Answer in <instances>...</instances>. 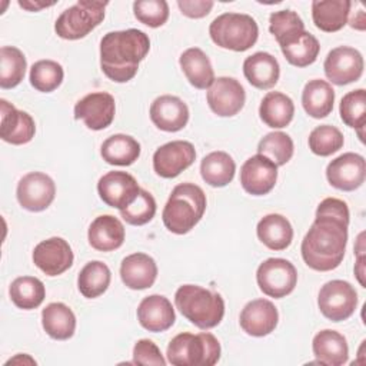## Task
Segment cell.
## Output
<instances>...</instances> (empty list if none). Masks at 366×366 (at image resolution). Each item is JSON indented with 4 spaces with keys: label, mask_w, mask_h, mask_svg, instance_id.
<instances>
[{
    "label": "cell",
    "mask_w": 366,
    "mask_h": 366,
    "mask_svg": "<svg viewBox=\"0 0 366 366\" xmlns=\"http://www.w3.org/2000/svg\"><path fill=\"white\" fill-rule=\"evenodd\" d=\"M213 1L210 0H179L177 6L182 14L190 19H202L210 13L213 9Z\"/></svg>",
    "instance_id": "47"
},
{
    "label": "cell",
    "mask_w": 366,
    "mask_h": 366,
    "mask_svg": "<svg viewBox=\"0 0 366 366\" xmlns=\"http://www.w3.org/2000/svg\"><path fill=\"white\" fill-rule=\"evenodd\" d=\"M112 273L106 263L92 260L84 264L77 277V287L87 299H94L103 295L110 285Z\"/></svg>",
    "instance_id": "36"
},
{
    "label": "cell",
    "mask_w": 366,
    "mask_h": 366,
    "mask_svg": "<svg viewBox=\"0 0 366 366\" xmlns=\"http://www.w3.org/2000/svg\"><path fill=\"white\" fill-rule=\"evenodd\" d=\"M243 73L247 81L256 89L273 87L280 76L277 60L266 51H257L243 61Z\"/></svg>",
    "instance_id": "27"
},
{
    "label": "cell",
    "mask_w": 366,
    "mask_h": 366,
    "mask_svg": "<svg viewBox=\"0 0 366 366\" xmlns=\"http://www.w3.org/2000/svg\"><path fill=\"white\" fill-rule=\"evenodd\" d=\"M107 1L79 0L66 9L56 20L54 31L66 40H79L96 29L104 19Z\"/></svg>",
    "instance_id": "7"
},
{
    "label": "cell",
    "mask_w": 366,
    "mask_h": 366,
    "mask_svg": "<svg viewBox=\"0 0 366 366\" xmlns=\"http://www.w3.org/2000/svg\"><path fill=\"white\" fill-rule=\"evenodd\" d=\"M150 119L153 124L163 132H179L189 122V109L180 97L163 94L153 100Z\"/></svg>",
    "instance_id": "21"
},
{
    "label": "cell",
    "mask_w": 366,
    "mask_h": 366,
    "mask_svg": "<svg viewBox=\"0 0 366 366\" xmlns=\"http://www.w3.org/2000/svg\"><path fill=\"white\" fill-rule=\"evenodd\" d=\"M317 306L329 320L342 322L353 315L357 306V293L346 280H330L320 287Z\"/></svg>",
    "instance_id": "8"
},
{
    "label": "cell",
    "mask_w": 366,
    "mask_h": 366,
    "mask_svg": "<svg viewBox=\"0 0 366 366\" xmlns=\"http://www.w3.org/2000/svg\"><path fill=\"white\" fill-rule=\"evenodd\" d=\"M102 157L114 166H130L140 156V143L129 134H113L102 144Z\"/></svg>",
    "instance_id": "35"
},
{
    "label": "cell",
    "mask_w": 366,
    "mask_h": 366,
    "mask_svg": "<svg viewBox=\"0 0 366 366\" xmlns=\"http://www.w3.org/2000/svg\"><path fill=\"white\" fill-rule=\"evenodd\" d=\"M41 325L50 337L56 340H67L74 335L76 316L67 305L54 302L43 309Z\"/></svg>",
    "instance_id": "31"
},
{
    "label": "cell",
    "mask_w": 366,
    "mask_h": 366,
    "mask_svg": "<svg viewBox=\"0 0 366 366\" xmlns=\"http://www.w3.org/2000/svg\"><path fill=\"white\" fill-rule=\"evenodd\" d=\"M340 119L349 127L359 132V137L363 142V129L366 123V92L365 89H357L346 93L342 97L339 106Z\"/></svg>",
    "instance_id": "39"
},
{
    "label": "cell",
    "mask_w": 366,
    "mask_h": 366,
    "mask_svg": "<svg viewBox=\"0 0 366 366\" xmlns=\"http://www.w3.org/2000/svg\"><path fill=\"white\" fill-rule=\"evenodd\" d=\"M136 19L149 26L160 27L169 19V4L164 0H139L133 3Z\"/></svg>",
    "instance_id": "44"
},
{
    "label": "cell",
    "mask_w": 366,
    "mask_h": 366,
    "mask_svg": "<svg viewBox=\"0 0 366 366\" xmlns=\"http://www.w3.org/2000/svg\"><path fill=\"white\" fill-rule=\"evenodd\" d=\"M335 103V90L332 86L320 79L307 81L302 92V104L305 112L315 117L323 119L332 113Z\"/></svg>",
    "instance_id": "32"
},
{
    "label": "cell",
    "mask_w": 366,
    "mask_h": 366,
    "mask_svg": "<svg viewBox=\"0 0 366 366\" xmlns=\"http://www.w3.org/2000/svg\"><path fill=\"white\" fill-rule=\"evenodd\" d=\"M133 363L164 366L166 360L156 343L149 339H140L133 347Z\"/></svg>",
    "instance_id": "46"
},
{
    "label": "cell",
    "mask_w": 366,
    "mask_h": 366,
    "mask_svg": "<svg viewBox=\"0 0 366 366\" xmlns=\"http://www.w3.org/2000/svg\"><path fill=\"white\" fill-rule=\"evenodd\" d=\"M234 172L236 163L226 152H212L206 154L200 163L202 179L213 187H223L229 184L234 177Z\"/></svg>",
    "instance_id": "34"
},
{
    "label": "cell",
    "mask_w": 366,
    "mask_h": 366,
    "mask_svg": "<svg viewBox=\"0 0 366 366\" xmlns=\"http://www.w3.org/2000/svg\"><path fill=\"white\" fill-rule=\"evenodd\" d=\"M355 274H356L359 283L363 287H366V283H365V256H357L356 266H355Z\"/></svg>",
    "instance_id": "49"
},
{
    "label": "cell",
    "mask_w": 366,
    "mask_h": 366,
    "mask_svg": "<svg viewBox=\"0 0 366 366\" xmlns=\"http://www.w3.org/2000/svg\"><path fill=\"white\" fill-rule=\"evenodd\" d=\"M64 77L63 67L54 60H39L30 69V84L43 93L56 90Z\"/></svg>",
    "instance_id": "41"
},
{
    "label": "cell",
    "mask_w": 366,
    "mask_h": 366,
    "mask_svg": "<svg viewBox=\"0 0 366 366\" xmlns=\"http://www.w3.org/2000/svg\"><path fill=\"white\" fill-rule=\"evenodd\" d=\"M350 7L349 0H315L312 3L313 23L322 31H337L347 23Z\"/></svg>",
    "instance_id": "28"
},
{
    "label": "cell",
    "mask_w": 366,
    "mask_h": 366,
    "mask_svg": "<svg viewBox=\"0 0 366 366\" xmlns=\"http://www.w3.org/2000/svg\"><path fill=\"white\" fill-rule=\"evenodd\" d=\"M87 237L93 249L99 252H112L123 244L124 226L117 217L112 214H102L89 226Z\"/></svg>",
    "instance_id": "25"
},
{
    "label": "cell",
    "mask_w": 366,
    "mask_h": 366,
    "mask_svg": "<svg viewBox=\"0 0 366 366\" xmlns=\"http://www.w3.org/2000/svg\"><path fill=\"white\" fill-rule=\"evenodd\" d=\"M116 113L114 97L106 92H93L74 106V119L83 120L92 130H103L112 124Z\"/></svg>",
    "instance_id": "13"
},
{
    "label": "cell",
    "mask_w": 366,
    "mask_h": 366,
    "mask_svg": "<svg viewBox=\"0 0 366 366\" xmlns=\"http://www.w3.org/2000/svg\"><path fill=\"white\" fill-rule=\"evenodd\" d=\"M259 240L272 250H285L293 239V227L290 222L277 213L266 214L256 227Z\"/></svg>",
    "instance_id": "30"
},
{
    "label": "cell",
    "mask_w": 366,
    "mask_h": 366,
    "mask_svg": "<svg viewBox=\"0 0 366 366\" xmlns=\"http://www.w3.org/2000/svg\"><path fill=\"white\" fill-rule=\"evenodd\" d=\"M256 280L264 295L280 299L293 292L297 283V272L289 260L270 257L257 267Z\"/></svg>",
    "instance_id": "9"
},
{
    "label": "cell",
    "mask_w": 366,
    "mask_h": 366,
    "mask_svg": "<svg viewBox=\"0 0 366 366\" xmlns=\"http://www.w3.org/2000/svg\"><path fill=\"white\" fill-rule=\"evenodd\" d=\"M259 114L262 122L269 127H286L295 114L293 100L280 92H269L260 103Z\"/></svg>",
    "instance_id": "33"
},
{
    "label": "cell",
    "mask_w": 366,
    "mask_h": 366,
    "mask_svg": "<svg viewBox=\"0 0 366 366\" xmlns=\"http://www.w3.org/2000/svg\"><path fill=\"white\" fill-rule=\"evenodd\" d=\"M327 182L343 192L360 187L366 177L365 157L357 153H343L333 159L326 167Z\"/></svg>",
    "instance_id": "14"
},
{
    "label": "cell",
    "mask_w": 366,
    "mask_h": 366,
    "mask_svg": "<svg viewBox=\"0 0 366 366\" xmlns=\"http://www.w3.org/2000/svg\"><path fill=\"white\" fill-rule=\"evenodd\" d=\"M150 50L149 36L137 29L109 31L100 41V67L116 83L132 80Z\"/></svg>",
    "instance_id": "2"
},
{
    "label": "cell",
    "mask_w": 366,
    "mask_h": 366,
    "mask_svg": "<svg viewBox=\"0 0 366 366\" xmlns=\"http://www.w3.org/2000/svg\"><path fill=\"white\" fill-rule=\"evenodd\" d=\"M206 210V194L194 183H180L169 196L162 219L166 229L174 234L190 232L203 217Z\"/></svg>",
    "instance_id": "3"
},
{
    "label": "cell",
    "mask_w": 366,
    "mask_h": 366,
    "mask_svg": "<svg viewBox=\"0 0 366 366\" xmlns=\"http://www.w3.org/2000/svg\"><path fill=\"white\" fill-rule=\"evenodd\" d=\"M277 166L263 154L249 157L240 169V184L253 196L267 194L276 184Z\"/></svg>",
    "instance_id": "17"
},
{
    "label": "cell",
    "mask_w": 366,
    "mask_h": 366,
    "mask_svg": "<svg viewBox=\"0 0 366 366\" xmlns=\"http://www.w3.org/2000/svg\"><path fill=\"white\" fill-rule=\"evenodd\" d=\"M277 43L285 59L296 67H306L315 63L320 51L317 39L306 30L293 31Z\"/></svg>",
    "instance_id": "24"
},
{
    "label": "cell",
    "mask_w": 366,
    "mask_h": 366,
    "mask_svg": "<svg viewBox=\"0 0 366 366\" xmlns=\"http://www.w3.org/2000/svg\"><path fill=\"white\" fill-rule=\"evenodd\" d=\"M246 100L243 86L233 77H217L207 90V104L220 117L237 114Z\"/></svg>",
    "instance_id": "15"
},
{
    "label": "cell",
    "mask_w": 366,
    "mask_h": 366,
    "mask_svg": "<svg viewBox=\"0 0 366 366\" xmlns=\"http://www.w3.org/2000/svg\"><path fill=\"white\" fill-rule=\"evenodd\" d=\"M56 186L50 176L41 172L24 174L17 184L16 196L20 206L29 212H41L54 200Z\"/></svg>",
    "instance_id": "10"
},
{
    "label": "cell",
    "mask_w": 366,
    "mask_h": 366,
    "mask_svg": "<svg viewBox=\"0 0 366 366\" xmlns=\"http://www.w3.org/2000/svg\"><path fill=\"white\" fill-rule=\"evenodd\" d=\"M123 220L133 226L149 223L156 214V200L144 189H140L137 197L124 209L120 210Z\"/></svg>",
    "instance_id": "43"
},
{
    "label": "cell",
    "mask_w": 366,
    "mask_h": 366,
    "mask_svg": "<svg viewBox=\"0 0 366 366\" xmlns=\"http://www.w3.org/2000/svg\"><path fill=\"white\" fill-rule=\"evenodd\" d=\"M349 207L336 197L322 200L316 219L302 240L300 252L305 263L317 272L336 269L346 252Z\"/></svg>",
    "instance_id": "1"
},
{
    "label": "cell",
    "mask_w": 366,
    "mask_h": 366,
    "mask_svg": "<svg viewBox=\"0 0 366 366\" xmlns=\"http://www.w3.org/2000/svg\"><path fill=\"white\" fill-rule=\"evenodd\" d=\"M9 293L11 302L19 309L31 310L43 303L46 289L40 279L33 276H21L11 282Z\"/></svg>",
    "instance_id": "37"
},
{
    "label": "cell",
    "mask_w": 366,
    "mask_h": 366,
    "mask_svg": "<svg viewBox=\"0 0 366 366\" xmlns=\"http://www.w3.org/2000/svg\"><path fill=\"white\" fill-rule=\"evenodd\" d=\"M97 192L107 206L122 210L137 197L140 187L136 179L127 172L113 170L99 179Z\"/></svg>",
    "instance_id": "16"
},
{
    "label": "cell",
    "mask_w": 366,
    "mask_h": 366,
    "mask_svg": "<svg viewBox=\"0 0 366 366\" xmlns=\"http://www.w3.org/2000/svg\"><path fill=\"white\" fill-rule=\"evenodd\" d=\"M196 159L194 146L186 140H173L160 146L153 154V169L164 179H173Z\"/></svg>",
    "instance_id": "12"
},
{
    "label": "cell",
    "mask_w": 366,
    "mask_h": 366,
    "mask_svg": "<svg viewBox=\"0 0 366 366\" xmlns=\"http://www.w3.org/2000/svg\"><path fill=\"white\" fill-rule=\"evenodd\" d=\"M120 277L129 289H147L153 286L157 277V264L154 259L146 253L129 254L122 260Z\"/></svg>",
    "instance_id": "23"
},
{
    "label": "cell",
    "mask_w": 366,
    "mask_h": 366,
    "mask_svg": "<svg viewBox=\"0 0 366 366\" xmlns=\"http://www.w3.org/2000/svg\"><path fill=\"white\" fill-rule=\"evenodd\" d=\"M139 323L149 332H164L176 320L174 309L167 297L150 295L144 297L137 307Z\"/></svg>",
    "instance_id": "22"
},
{
    "label": "cell",
    "mask_w": 366,
    "mask_h": 366,
    "mask_svg": "<svg viewBox=\"0 0 366 366\" xmlns=\"http://www.w3.org/2000/svg\"><path fill=\"white\" fill-rule=\"evenodd\" d=\"M0 137L4 142L19 146L34 137L36 124L33 117L23 110H17L6 99L0 100Z\"/></svg>",
    "instance_id": "19"
},
{
    "label": "cell",
    "mask_w": 366,
    "mask_h": 366,
    "mask_svg": "<svg viewBox=\"0 0 366 366\" xmlns=\"http://www.w3.org/2000/svg\"><path fill=\"white\" fill-rule=\"evenodd\" d=\"M54 1L51 3H46V1H33V0H19V6L29 10V11H39L44 7H49V6H53Z\"/></svg>",
    "instance_id": "48"
},
{
    "label": "cell",
    "mask_w": 366,
    "mask_h": 366,
    "mask_svg": "<svg viewBox=\"0 0 366 366\" xmlns=\"http://www.w3.org/2000/svg\"><path fill=\"white\" fill-rule=\"evenodd\" d=\"M214 44L233 51H246L257 40L259 27L254 19L243 13H223L209 26Z\"/></svg>",
    "instance_id": "6"
},
{
    "label": "cell",
    "mask_w": 366,
    "mask_h": 366,
    "mask_svg": "<svg viewBox=\"0 0 366 366\" xmlns=\"http://www.w3.org/2000/svg\"><path fill=\"white\" fill-rule=\"evenodd\" d=\"M180 67L189 83L200 90L209 89L214 81V71L206 53L199 47H190L180 54Z\"/></svg>",
    "instance_id": "29"
},
{
    "label": "cell",
    "mask_w": 366,
    "mask_h": 366,
    "mask_svg": "<svg viewBox=\"0 0 366 366\" xmlns=\"http://www.w3.org/2000/svg\"><path fill=\"white\" fill-rule=\"evenodd\" d=\"M293 140L283 132L267 133L257 144V153L270 159L276 166L286 164L293 156Z\"/></svg>",
    "instance_id": "40"
},
{
    "label": "cell",
    "mask_w": 366,
    "mask_h": 366,
    "mask_svg": "<svg viewBox=\"0 0 366 366\" xmlns=\"http://www.w3.org/2000/svg\"><path fill=\"white\" fill-rule=\"evenodd\" d=\"M342 132L330 124H320L315 127L309 134V149L322 157L330 156L343 146Z\"/></svg>",
    "instance_id": "42"
},
{
    "label": "cell",
    "mask_w": 366,
    "mask_h": 366,
    "mask_svg": "<svg viewBox=\"0 0 366 366\" xmlns=\"http://www.w3.org/2000/svg\"><path fill=\"white\" fill-rule=\"evenodd\" d=\"M269 30L274 36L276 41L282 40L283 37L289 36L293 31L305 30L303 20L297 16L296 11L292 10H280L270 14L269 19Z\"/></svg>",
    "instance_id": "45"
},
{
    "label": "cell",
    "mask_w": 366,
    "mask_h": 366,
    "mask_svg": "<svg viewBox=\"0 0 366 366\" xmlns=\"http://www.w3.org/2000/svg\"><path fill=\"white\" fill-rule=\"evenodd\" d=\"M174 305L194 326L212 329L224 316V300L219 293L197 285H183L176 290Z\"/></svg>",
    "instance_id": "4"
},
{
    "label": "cell",
    "mask_w": 366,
    "mask_h": 366,
    "mask_svg": "<svg viewBox=\"0 0 366 366\" xmlns=\"http://www.w3.org/2000/svg\"><path fill=\"white\" fill-rule=\"evenodd\" d=\"M166 355L176 366H213L220 359V343L209 332H184L170 340Z\"/></svg>",
    "instance_id": "5"
},
{
    "label": "cell",
    "mask_w": 366,
    "mask_h": 366,
    "mask_svg": "<svg viewBox=\"0 0 366 366\" xmlns=\"http://www.w3.org/2000/svg\"><path fill=\"white\" fill-rule=\"evenodd\" d=\"M323 69L332 83L345 86L360 79L363 73V57L353 47L339 46L327 53Z\"/></svg>",
    "instance_id": "11"
},
{
    "label": "cell",
    "mask_w": 366,
    "mask_h": 366,
    "mask_svg": "<svg viewBox=\"0 0 366 366\" xmlns=\"http://www.w3.org/2000/svg\"><path fill=\"white\" fill-rule=\"evenodd\" d=\"M312 349L320 365L342 366L349 357V347L345 336L332 329H325L316 333L312 342Z\"/></svg>",
    "instance_id": "26"
},
{
    "label": "cell",
    "mask_w": 366,
    "mask_h": 366,
    "mask_svg": "<svg viewBox=\"0 0 366 366\" xmlns=\"http://www.w3.org/2000/svg\"><path fill=\"white\" fill-rule=\"evenodd\" d=\"M27 61L21 50L13 46H3L0 49V87L13 89L23 79Z\"/></svg>",
    "instance_id": "38"
},
{
    "label": "cell",
    "mask_w": 366,
    "mask_h": 366,
    "mask_svg": "<svg viewBox=\"0 0 366 366\" xmlns=\"http://www.w3.org/2000/svg\"><path fill=\"white\" fill-rule=\"evenodd\" d=\"M279 313L274 305L267 299H254L240 312V327L250 336L262 337L274 330Z\"/></svg>",
    "instance_id": "20"
},
{
    "label": "cell",
    "mask_w": 366,
    "mask_h": 366,
    "mask_svg": "<svg viewBox=\"0 0 366 366\" xmlns=\"http://www.w3.org/2000/svg\"><path fill=\"white\" fill-rule=\"evenodd\" d=\"M73 252L63 237L41 240L33 250V263L47 276H59L73 264Z\"/></svg>",
    "instance_id": "18"
}]
</instances>
